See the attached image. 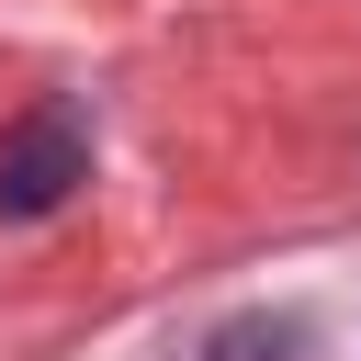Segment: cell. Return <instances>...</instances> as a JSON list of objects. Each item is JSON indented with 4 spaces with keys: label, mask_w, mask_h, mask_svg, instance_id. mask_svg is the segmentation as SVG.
Here are the masks:
<instances>
[{
    "label": "cell",
    "mask_w": 361,
    "mask_h": 361,
    "mask_svg": "<svg viewBox=\"0 0 361 361\" xmlns=\"http://www.w3.org/2000/svg\"><path fill=\"white\" fill-rule=\"evenodd\" d=\"M79 180H90V124L68 102H45L0 135V214H56Z\"/></svg>",
    "instance_id": "6da1fadb"
},
{
    "label": "cell",
    "mask_w": 361,
    "mask_h": 361,
    "mask_svg": "<svg viewBox=\"0 0 361 361\" xmlns=\"http://www.w3.org/2000/svg\"><path fill=\"white\" fill-rule=\"evenodd\" d=\"M214 361H305V327H293V316H237V327L214 338Z\"/></svg>",
    "instance_id": "7a4b0ae2"
}]
</instances>
